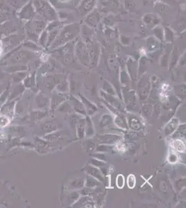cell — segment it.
Instances as JSON below:
<instances>
[{
    "label": "cell",
    "mask_w": 186,
    "mask_h": 208,
    "mask_svg": "<svg viewBox=\"0 0 186 208\" xmlns=\"http://www.w3.org/2000/svg\"><path fill=\"white\" fill-rule=\"evenodd\" d=\"M122 137L117 135H112V134H105V135H100L97 136V142L99 143L100 144H108L111 145L115 144V143L119 142Z\"/></svg>",
    "instance_id": "6da1fadb"
},
{
    "label": "cell",
    "mask_w": 186,
    "mask_h": 208,
    "mask_svg": "<svg viewBox=\"0 0 186 208\" xmlns=\"http://www.w3.org/2000/svg\"><path fill=\"white\" fill-rule=\"evenodd\" d=\"M84 170H85L90 176L94 177V178L99 180V181L101 182L104 181L103 174L101 173V171L99 169H98V168L95 167V166L92 165L86 166V167L84 168Z\"/></svg>",
    "instance_id": "7a4b0ae2"
},
{
    "label": "cell",
    "mask_w": 186,
    "mask_h": 208,
    "mask_svg": "<svg viewBox=\"0 0 186 208\" xmlns=\"http://www.w3.org/2000/svg\"><path fill=\"white\" fill-rule=\"evenodd\" d=\"M29 55L26 52H19L13 55L11 59V63H23L29 58Z\"/></svg>",
    "instance_id": "3957f363"
},
{
    "label": "cell",
    "mask_w": 186,
    "mask_h": 208,
    "mask_svg": "<svg viewBox=\"0 0 186 208\" xmlns=\"http://www.w3.org/2000/svg\"><path fill=\"white\" fill-rule=\"evenodd\" d=\"M129 123L131 129L134 131H140L142 127V122L139 117L132 115L129 118Z\"/></svg>",
    "instance_id": "277c9868"
},
{
    "label": "cell",
    "mask_w": 186,
    "mask_h": 208,
    "mask_svg": "<svg viewBox=\"0 0 186 208\" xmlns=\"http://www.w3.org/2000/svg\"><path fill=\"white\" fill-rule=\"evenodd\" d=\"M179 126V120L176 118L171 119L165 128V133L166 135H170L176 130Z\"/></svg>",
    "instance_id": "5b68a950"
},
{
    "label": "cell",
    "mask_w": 186,
    "mask_h": 208,
    "mask_svg": "<svg viewBox=\"0 0 186 208\" xmlns=\"http://www.w3.org/2000/svg\"><path fill=\"white\" fill-rule=\"evenodd\" d=\"M70 100H71V102L72 103L73 108H74V110L76 112H77L78 113H80L81 114H84V115L86 114L85 107H84V106H83V104L81 103L79 101L76 99L75 97H71Z\"/></svg>",
    "instance_id": "8992f818"
},
{
    "label": "cell",
    "mask_w": 186,
    "mask_h": 208,
    "mask_svg": "<svg viewBox=\"0 0 186 208\" xmlns=\"http://www.w3.org/2000/svg\"><path fill=\"white\" fill-rule=\"evenodd\" d=\"M113 122V118L112 117L111 114H104L102 116L100 121V127L102 128H108L111 126Z\"/></svg>",
    "instance_id": "52a82bcc"
},
{
    "label": "cell",
    "mask_w": 186,
    "mask_h": 208,
    "mask_svg": "<svg viewBox=\"0 0 186 208\" xmlns=\"http://www.w3.org/2000/svg\"><path fill=\"white\" fill-rule=\"evenodd\" d=\"M81 101H82L85 108L87 109V112H88V114L91 115V114H94L95 112L97 111V107H96L94 104H92L91 102H89L88 99H86V98H84L82 96H81Z\"/></svg>",
    "instance_id": "ba28073f"
},
{
    "label": "cell",
    "mask_w": 186,
    "mask_h": 208,
    "mask_svg": "<svg viewBox=\"0 0 186 208\" xmlns=\"http://www.w3.org/2000/svg\"><path fill=\"white\" fill-rule=\"evenodd\" d=\"M48 103H49V100L48 98L44 97L43 94H39L38 96L36 97V103L38 108H45L48 106Z\"/></svg>",
    "instance_id": "9c48e42d"
},
{
    "label": "cell",
    "mask_w": 186,
    "mask_h": 208,
    "mask_svg": "<svg viewBox=\"0 0 186 208\" xmlns=\"http://www.w3.org/2000/svg\"><path fill=\"white\" fill-rule=\"evenodd\" d=\"M42 130L45 133H52L57 129V125L53 122H46L41 126Z\"/></svg>",
    "instance_id": "30bf717a"
},
{
    "label": "cell",
    "mask_w": 186,
    "mask_h": 208,
    "mask_svg": "<svg viewBox=\"0 0 186 208\" xmlns=\"http://www.w3.org/2000/svg\"><path fill=\"white\" fill-rule=\"evenodd\" d=\"M85 131L87 136H92L94 135V128H93L92 123L91 119L89 117H87L86 119L85 120Z\"/></svg>",
    "instance_id": "8fae6325"
},
{
    "label": "cell",
    "mask_w": 186,
    "mask_h": 208,
    "mask_svg": "<svg viewBox=\"0 0 186 208\" xmlns=\"http://www.w3.org/2000/svg\"><path fill=\"white\" fill-rule=\"evenodd\" d=\"M172 146L174 149L177 151H179V152H184L185 151V144L181 139H174L172 142Z\"/></svg>",
    "instance_id": "7c38bea8"
},
{
    "label": "cell",
    "mask_w": 186,
    "mask_h": 208,
    "mask_svg": "<svg viewBox=\"0 0 186 208\" xmlns=\"http://www.w3.org/2000/svg\"><path fill=\"white\" fill-rule=\"evenodd\" d=\"M84 185H85V181L83 179H76L70 183V188L73 189H78L83 187Z\"/></svg>",
    "instance_id": "4fadbf2b"
},
{
    "label": "cell",
    "mask_w": 186,
    "mask_h": 208,
    "mask_svg": "<svg viewBox=\"0 0 186 208\" xmlns=\"http://www.w3.org/2000/svg\"><path fill=\"white\" fill-rule=\"evenodd\" d=\"M100 185L99 182L97 181V179H96L95 178L92 176H89L87 178L86 181V186L88 188H93L95 187H97Z\"/></svg>",
    "instance_id": "5bb4252c"
},
{
    "label": "cell",
    "mask_w": 186,
    "mask_h": 208,
    "mask_svg": "<svg viewBox=\"0 0 186 208\" xmlns=\"http://www.w3.org/2000/svg\"><path fill=\"white\" fill-rule=\"evenodd\" d=\"M78 201L77 203H76V205H79L80 207H83V206L86 207V206H91V205H93L92 203L91 199L89 197H87V196L80 198V200L79 199H78Z\"/></svg>",
    "instance_id": "9a60e30c"
},
{
    "label": "cell",
    "mask_w": 186,
    "mask_h": 208,
    "mask_svg": "<svg viewBox=\"0 0 186 208\" xmlns=\"http://www.w3.org/2000/svg\"><path fill=\"white\" fill-rule=\"evenodd\" d=\"M113 147H111V145L108 144H100L99 145L97 148V151L99 152L103 153V152H111L112 151Z\"/></svg>",
    "instance_id": "2e32d148"
},
{
    "label": "cell",
    "mask_w": 186,
    "mask_h": 208,
    "mask_svg": "<svg viewBox=\"0 0 186 208\" xmlns=\"http://www.w3.org/2000/svg\"><path fill=\"white\" fill-rule=\"evenodd\" d=\"M127 186L130 188V189H133L134 187L136 186V176H135L133 174H130L127 177Z\"/></svg>",
    "instance_id": "e0dca14e"
},
{
    "label": "cell",
    "mask_w": 186,
    "mask_h": 208,
    "mask_svg": "<svg viewBox=\"0 0 186 208\" xmlns=\"http://www.w3.org/2000/svg\"><path fill=\"white\" fill-rule=\"evenodd\" d=\"M26 76L27 74L25 72H15L13 75V81L15 83H19V81L24 80V78L26 77Z\"/></svg>",
    "instance_id": "ac0fdd59"
},
{
    "label": "cell",
    "mask_w": 186,
    "mask_h": 208,
    "mask_svg": "<svg viewBox=\"0 0 186 208\" xmlns=\"http://www.w3.org/2000/svg\"><path fill=\"white\" fill-rule=\"evenodd\" d=\"M125 185V176L122 174H119L116 178V185L119 189H122Z\"/></svg>",
    "instance_id": "d6986e66"
},
{
    "label": "cell",
    "mask_w": 186,
    "mask_h": 208,
    "mask_svg": "<svg viewBox=\"0 0 186 208\" xmlns=\"http://www.w3.org/2000/svg\"><path fill=\"white\" fill-rule=\"evenodd\" d=\"M77 133L78 136L80 138H83L85 135V122L83 123H79L77 124Z\"/></svg>",
    "instance_id": "ffe728a7"
},
{
    "label": "cell",
    "mask_w": 186,
    "mask_h": 208,
    "mask_svg": "<svg viewBox=\"0 0 186 208\" xmlns=\"http://www.w3.org/2000/svg\"><path fill=\"white\" fill-rule=\"evenodd\" d=\"M27 69V67L23 65H15V66H11L8 68V71L9 72L15 73L18 72H22L23 70Z\"/></svg>",
    "instance_id": "44dd1931"
},
{
    "label": "cell",
    "mask_w": 186,
    "mask_h": 208,
    "mask_svg": "<svg viewBox=\"0 0 186 208\" xmlns=\"http://www.w3.org/2000/svg\"><path fill=\"white\" fill-rule=\"evenodd\" d=\"M185 126L183 125L181 126L180 127H179V130L178 131H176L175 133H174L173 137H174V138L176 139H179V137H181V136H184L185 135Z\"/></svg>",
    "instance_id": "7402d4cb"
},
{
    "label": "cell",
    "mask_w": 186,
    "mask_h": 208,
    "mask_svg": "<svg viewBox=\"0 0 186 208\" xmlns=\"http://www.w3.org/2000/svg\"><path fill=\"white\" fill-rule=\"evenodd\" d=\"M179 157L177 156L176 154L174 152V151H170L168 155V161L170 163H176L178 161Z\"/></svg>",
    "instance_id": "603a6c76"
},
{
    "label": "cell",
    "mask_w": 186,
    "mask_h": 208,
    "mask_svg": "<svg viewBox=\"0 0 186 208\" xmlns=\"http://www.w3.org/2000/svg\"><path fill=\"white\" fill-rule=\"evenodd\" d=\"M91 164L96 167H103V166L105 165L106 162L104 161H102V160L94 158V159L91 160Z\"/></svg>",
    "instance_id": "cb8c5ba5"
},
{
    "label": "cell",
    "mask_w": 186,
    "mask_h": 208,
    "mask_svg": "<svg viewBox=\"0 0 186 208\" xmlns=\"http://www.w3.org/2000/svg\"><path fill=\"white\" fill-rule=\"evenodd\" d=\"M33 85H34V77H33V76L28 77L24 80V85L26 87L29 88V87H32Z\"/></svg>",
    "instance_id": "d4e9b609"
},
{
    "label": "cell",
    "mask_w": 186,
    "mask_h": 208,
    "mask_svg": "<svg viewBox=\"0 0 186 208\" xmlns=\"http://www.w3.org/2000/svg\"><path fill=\"white\" fill-rule=\"evenodd\" d=\"M72 109V106L67 102L63 103L59 108V110L61 112H68Z\"/></svg>",
    "instance_id": "484cf974"
},
{
    "label": "cell",
    "mask_w": 186,
    "mask_h": 208,
    "mask_svg": "<svg viewBox=\"0 0 186 208\" xmlns=\"http://www.w3.org/2000/svg\"><path fill=\"white\" fill-rule=\"evenodd\" d=\"M9 119L6 116H0V126L4 127L9 123Z\"/></svg>",
    "instance_id": "4316f807"
},
{
    "label": "cell",
    "mask_w": 186,
    "mask_h": 208,
    "mask_svg": "<svg viewBox=\"0 0 186 208\" xmlns=\"http://www.w3.org/2000/svg\"><path fill=\"white\" fill-rule=\"evenodd\" d=\"M115 122L117 125V126H119V127H120L121 128H127V125H126V123L125 122H124L122 119H120V118H117Z\"/></svg>",
    "instance_id": "83f0119b"
},
{
    "label": "cell",
    "mask_w": 186,
    "mask_h": 208,
    "mask_svg": "<svg viewBox=\"0 0 186 208\" xmlns=\"http://www.w3.org/2000/svg\"><path fill=\"white\" fill-rule=\"evenodd\" d=\"M94 156L96 157V158L100 160H102V161H106V156L104 153H97V154H95Z\"/></svg>",
    "instance_id": "f1b7e54d"
}]
</instances>
